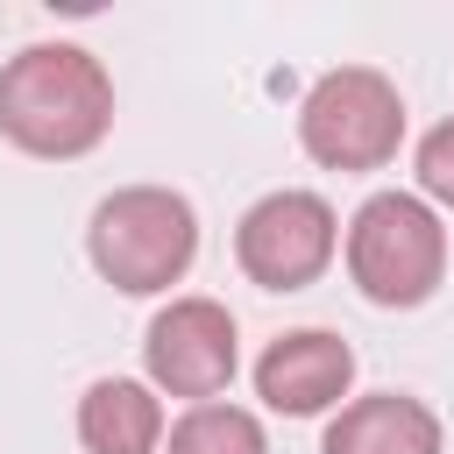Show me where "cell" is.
Here are the masks:
<instances>
[{"label": "cell", "instance_id": "cell-11", "mask_svg": "<svg viewBox=\"0 0 454 454\" xmlns=\"http://www.w3.org/2000/svg\"><path fill=\"white\" fill-rule=\"evenodd\" d=\"M411 177H419V199L440 213H454V114L447 121H433L426 135H419V149H411Z\"/></svg>", "mask_w": 454, "mask_h": 454}, {"label": "cell", "instance_id": "cell-8", "mask_svg": "<svg viewBox=\"0 0 454 454\" xmlns=\"http://www.w3.org/2000/svg\"><path fill=\"white\" fill-rule=\"evenodd\" d=\"M440 411L411 390H369V397H348L333 419H326V440L319 454H440Z\"/></svg>", "mask_w": 454, "mask_h": 454}, {"label": "cell", "instance_id": "cell-6", "mask_svg": "<svg viewBox=\"0 0 454 454\" xmlns=\"http://www.w3.org/2000/svg\"><path fill=\"white\" fill-rule=\"evenodd\" d=\"M142 383L156 397H184V404H206V397H227L234 369H241V333H234V312L220 298H170L149 333H142Z\"/></svg>", "mask_w": 454, "mask_h": 454}, {"label": "cell", "instance_id": "cell-3", "mask_svg": "<svg viewBox=\"0 0 454 454\" xmlns=\"http://www.w3.org/2000/svg\"><path fill=\"white\" fill-rule=\"evenodd\" d=\"M340 248L355 291L383 312H411L447 284V220L419 192H369Z\"/></svg>", "mask_w": 454, "mask_h": 454}, {"label": "cell", "instance_id": "cell-9", "mask_svg": "<svg viewBox=\"0 0 454 454\" xmlns=\"http://www.w3.org/2000/svg\"><path fill=\"white\" fill-rule=\"evenodd\" d=\"M163 397L142 376H99L78 397V447L85 454H163Z\"/></svg>", "mask_w": 454, "mask_h": 454}, {"label": "cell", "instance_id": "cell-10", "mask_svg": "<svg viewBox=\"0 0 454 454\" xmlns=\"http://www.w3.org/2000/svg\"><path fill=\"white\" fill-rule=\"evenodd\" d=\"M163 454H270V433L248 404H227V397H206V404H184L163 433Z\"/></svg>", "mask_w": 454, "mask_h": 454}, {"label": "cell", "instance_id": "cell-5", "mask_svg": "<svg viewBox=\"0 0 454 454\" xmlns=\"http://www.w3.org/2000/svg\"><path fill=\"white\" fill-rule=\"evenodd\" d=\"M333 255H340V220L305 184L262 192L234 227V262L255 291H305L333 270Z\"/></svg>", "mask_w": 454, "mask_h": 454}, {"label": "cell", "instance_id": "cell-2", "mask_svg": "<svg viewBox=\"0 0 454 454\" xmlns=\"http://www.w3.org/2000/svg\"><path fill=\"white\" fill-rule=\"evenodd\" d=\"M85 255L114 291L156 298V291L184 284V270L199 262V213L170 184H121L92 206Z\"/></svg>", "mask_w": 454, "mask_h": 454}, {"label": "cell", "instance_id": "cell-7", "mask_svg": "<svg viewBox=\"0 0 454 454\" xmlns=\"http://www.w3.org/2000/svg\"><path fill=\"white\" fill-rule=\"evenodd\" d=\"M348 390H355V348L326 326H291L255 355V397L284 419L340 411Z\"/></svg>", "mask_w": 454, "mask_h": 454}, {"label": "cell", "instance_id": "cell-1", "mask_svg": "<svg viewBox=\"0 0 454 454\" xmlns=\"http://www.w3.org/2000/svg\"><path fill=\"white\" fill-rule=\"evenodd\" d=\"M114 128V78L85 43H28L0 64V135L21 156L71 163Z\"/></svg>", "mask_w": 454, "mask_h": 454}, {"label": "cell", "instance_id": "cell-4", "mask_svg": "<svg viewBox=\"0 0 454 454\" xmlns=\"http://www.w3.org/2000/svg\"><path fill=\"white\" fill-rule=\"evenodd\" d=\"M298 149L319 170H383L404 149V92L376 64H340L298 99Z\"/></svg>", "mask_w": 454, "mask_h": 454}]
</instances>
